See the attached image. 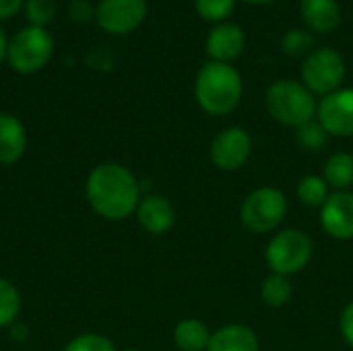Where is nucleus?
Here are the masks:
<instances>
[{
	"mask_svg": "<svg viewBox=\"0 0 353 351\" xmlns=\"http://www.w3.org/2000/svg\"><path fill=\"white\" fill-rule=\"evenodd\" d=\"M91 209L110 221H122L132 215L141 201V188L134 174L114 161L91 170L85 184Z\"/></svg>",
	"mask_w": 353,
	"mask_h": 351,
	"instance_id": "obj_1",
	"label": "nucleus"
},
{
	"mask_svg": "<svg viewBox=\"0 0 353 351\" xmlns=\"http://www.w3.org/2000/svg\"><path fill=\"white\" fill-rule=\"evenodd\" d=\"M244 83L240 72L225 62H207L201 66L194 81V95L199 106L211 116H225L234 112L242 99Z\"/></svg>",
	"mask_w": 353,
	"mask_h": 351,
	"instance_id": "obj_2",
	"label": "nucleus"
},
{
	"mask_svg": "<svg viewBox=\"0 0 353 351\" xmlns=\"http://www.w3.org/2000/svg\"><path fill=\"white\" fill-rule=\"evenodd\" d=\"M265 106L275 122L292 128L304 126L314 120L316 114L314 95L304 87V83L292 79L275 81L265 93Z\"/></svg>",
	"mask_w": 353,
	"mask_h": 351,
	"instance_id": "obj_3",
	"label": "nucleus"
},
{
	"mask_svg": "<svg viewBox=\"0 0 353 351\" xmlns=\"http://www.w3.org/2000/svg\"><path fill=\"white\" fill-rule=\"evenodd\" d=\"M54 52V39L43 27H23L8 39L6 60L12 70L31 74L41 70Z\"/></svg>",
	"mask_w": 353,
	"mask_h": 351,
	"instance_id": "obj_4",
	"label": "nucleus"
},
{
	"mask_svg": "<svg viewBox=\"0 0 353 351\" xmlns=\"http://www.w3.org/2000/svg\"><path fill=\"white\" fill-rule=\"evenodd\" d=\"M345 79V60L333 48H316L302 62V83L314 95H329L341 89Z\"/></svg>",
	"mask_w": 353,
	"mask_h": 351,
	"instance_id": "obj_5",
	"label": "nucleus"
},
{
	"mask_svg": "<svg viewBox=\"0 0 353 351\" xmlns=\"http://www.w3.org/2000/svg\"><path fill=\"white\" fill-rule=\"evenodd\" d=\"M312 257V242L310 238L300 230H285L277 234L265 252L267 265L273 273L290 277L298 271H302Z\"/></svg>",
	"mask_w": 353,
	"mask_h": 351,
	"instance_id": "obj_6",
	"label": "nucleus"
},
{
	"mask_svg": "<svg viewBox=\"0 0 353 351\" xmlns=\"http://www.w3.org/2000/svg\"><path fill=\"white\" fill-rule=\"evenodd\" d=\"M288 211V201L281 190L265 186L254 192H250L242 205V223L254 232V234H265L271 232L281 223Z\"/></svg>",
	"mask_w": 353,
	"mask_h": 351,
	"instance_id": "obj_7",
	"label": "nucleus"
},
{
	"mask_svg": "<svg viewBox=\"0 0 353 351\" xmlns=\"http://www.w3.org/2000/svg\"><path fill=\"white\" fill-rule=\"evenodd\" d=\"M97 25L112 35H126L141 27L147 17V0H101L97 10Z\"/></svg>",
	"mask_w": 353,
	"mask_h": 351,
	"instance_id": "obj_8",
	"label": "nucleus"
},
{
	"mask_svg": "<svg viewBox=\"0 0 353 351\" xmlns=\"http://www.w3.org/2000/svg\"><path fill=\"white\" fill-rule=\"evenodd\" d=\"M316 116L329 134L353 137V87L325 95L316 106Z\"/></svg>",
	"mask_w": 353,
	"mask_h": 351,
	"instance_id": "obj_9",
	"label": "nucleus"
},
{
	"mask_svg": "<svg viewBox=\"0 0 353 351\" xmlns=\"http://www.w3.org/2000/svg\"><path fill=\"white\" fill-rule=\"evenodd\" d=\"M252 151V139L244 128L232 126L221 130L211 143V159L223 172H234L246 163Z\"/></svg>",
	"mask_w": 353,
	"mask_h": 351,
	"instance_id": "obj_10",
	"label": "nucleus"
},
{
	"mask_svg": "<svg viewBox=\"0 0 353 351\" xmlns=\"http://www.w3.org/2000/svg\"><path fill=\"white\" fill-rule=\"evenodd\" d=\"M321 223L325 232L337 240L353 238V194L339 190L321 207Z\"/></svg>",
	"mask_w": 353,
	"mask_h": 351,
	"instance_id": "obj_11",
	"label": "nucleus"
},
{
	"mask_svg": "<svg viewBox=\"0 0 353 351\" xmlns=\"http://www.w3.org/2000/svg\"><path fill=\"white\" fill-rule=\"evenodd\" d=\"M246 48V33L238 23H219L215 25L205 41V50L213 62L230 64Z\"/></svg>",
	"mask_w": 353,
	"mask_h": 351,
	"instance_id": "obj_12",
	"label": "nucleus"
},
{
	"mask_svg": "<svg viewBox=\"0 0 353 351\" xmlns=\"http://www.w3.org/2000/svg\"><path fill=\"white\" fill-rule=\"evenodd\" d=\"M134 213L139 225L153 236L170 232L176 221V211L172 203L161 194H147L145 199H141Z\"/></svg>",
	"mask_w": 353,
	"mask_h": 351,
	"instance_id": "obj_13",
	"label": "nucleus"
},
{
	"mask_svg": "<svg viewBox=\"0 0 353 351\" xmlns=\"http://www.w3.org/2000/svg\"><path fill=\"white\" fill-rule=\"evenodd\" d=\"M300 17L314 33H333L341 25V6L337 0H300Z\"/></svg>",
	"mask_w": 353,
	"mask_h": 351,
	"instance_id": "obj_14",
	"label": "nucleus"
},
{
	"mask_svg": "<svg viewBox=\"0 0 353 351\" xmlns=\"http://www.w3.org/2000/svg\"><path fill=\"white\" fill-rule=\"evenodd\" d=\"M27 132L23 122L12 114H0V163L8 166L23 157Z\"/></svg>",
	"mask_w": 353,
	"mask_h": 351,
	"instance_id": "obj_15",
	"label": "nucleus"
},
{
	"mask_svg": "<svg viewBox=\"0 0 353 351\" xmlns=\"http://www.w3.org/2000/svg\"><path fill=\"white\" fill-rule=\"evenodd\" d=\"M207 351H259V339L244 325H228L211 335Z\"/></svg>",
	"mask_w": 353,
	"mask_h": 351,
	"instance_id": "obj_16",
	"label": "nucleus"
},
{
	"mask_svg": "<svg viewBox=\"0 0 353 351\" xmlns=\"http://www.w3.org/2000/svg\"><path fill=\"white\" fill-rule=\"evenodd\" d=\"M211 333L207 325L199 319H186L176 325L174 329V341L180 351H205L209 345Z\"/></svg>",
	"mask_w": 353,
	"mask_h": 351,
	"instance_id": "obj_17",
	"label": "nucleus"
},
{
	"mask_svg": "<svg viewBox=\"0 0 353 351\" xmlns=\"http://www.w3.org/2000/svg\"><path fill=\"white\" fill-rule=\"evenodd\" d=\"M325 182L335 186L337 190H345L353 184V155L352 153H335L325 163Z\"/></svg>",
	"mask_w": 353,
	"mask_h": 351,
	"instance_id": "obj_18",
	"label": "nucleus"
},
{
	"mask_svg": "<svg viewBox=\"0 0 353 351\" xmlns=\"http://www.w3.org/2000/svg\"><path fill=\"white\" fill-rule=\"evenodd\" d=\"M261 298L267 306L271 308H281L288 304V300L292 298V283L288 277L283 275H271L263 281L261 288Z\"/></svg>",
	"mask_w": 353,
	"mask_h": 351,
	"instance_id": "obj_19",
	"label": "nucleus"
},
{
	"mask_svg": "<svg viewBox=\"0 0 353 351\" xmlns=\"http://www.w3.org/2000/svg\"><path fill=\"white\" fill-rule=\"evenodd\" d=\"M281 50H283V54H288L292 58H306L308 54H312L316 50L314 35L306 29H290L281 37Z\"/></svg>",
	"mask_w": 353,
	"mask_h": 351,
	"instance_id": "obj_20",
	"label": "nucleus"
},
{
	"mask_svg": "<svg viewBox=\"0 0 353 351\" xmlns=\"http://www.w3.org/2000/svg\"><path fill=\"white\" fill-rule=\"evenodd\" d=\"M298 199L308 207H323L329 199V184L319 176H306L298 182Z\"/></svg>",
	"mask_w": 353,
	"mask_h": 351,
	"instance_id": "obj_21",
	"label": "nucleus"
},
{
	"mask_svg": "<svg viewBox=\"0 0 353 351\" xmlns=\"http://www.w3.org/2000/svg\"><path fill=\"white\" fill-rule=\"evenodd\" d=\"M21 310V294L8 281L0 279V327H8L17 321Z\"/></svg>",
	"mask_w": 353,
	"mask_h": 351,
	"instance_id": "obj_22",
	"label": "nucleus"
},
{
	"mask_svg": "<svg viewBox=\"0 0 353 351\" xmlns=\"http://www.w3.org/2000/svg\"><path fill=\"white\" fill-rule=\"evenodd\" d=\"M194 8L203 21L219 25L234 12L236 0H194Z\"/></svg>",
	"mask_w": 353,
	"mask_h": 351,
	"instance_id": "obj_23",
	"label": "nucleus"
},
{
	"mask_svg": "<svg viewBox=\"0 0 353 351\" xmlns=\"http://www.w3.org/2000/svg\"><path fill=\"white\" fill-rule=\"evenodd\" d=\"M56 14L54 0H27L25 2V17L33 27L48 25Z\"/></svg>",
	"mask_w": 353,
	"mask_h": 351,
	"instance_id": "obj_24",
	"label": "nucleus"
},
{
	"mask_svg": "<svg viewBox=\"0 0 353 351\" xmlns=\"http://www.w3.org/2000/svg\"><path fill=\"white\" fill-rule=\"evenodd\" d=\"M64 351H116L114 343L97 333H83L79 337H74Z\"/></svg>",
	"mask_w": 353,
	"mask_h": 351,
	"instance_id": "obj_25",
	"label": "nucleus"
},
{
	"mask_svg": "<svg viewBox=\"0 0 353 351\" xmlns=\"http://www.w3.org/2000/svg\"><path fill=\"white\" fill-rule=\"evenodd\" d=\"M327 130L321 126L319 120H310L298 128V143L306 149H319L327 143Z\"/></svg>",
	"mask_w": 353,
	"mask_h": 351,
	"instance_id": "obj_26",
	"label": "nucleus"
},
{
	"mask_svg": "<svg viewBox=\"0 0 353 351\" xmlns=\"http://www.w3.org/2000/svg\"><path fill=\"white\" fill-rule=\"evenodd\" d=\"M68 12H70V19H72V21H77V23H85L87 19H91V17H93V6H91L87 0H74V2L70 4Z\"/></svg>",
	"mask_w": 353,
	"mask_h": 351,
	"instance_id": "obj_27",
	"label": "nucleus"
},
{
	"mask_svg": "<svg viewBox=\"0 0 353 351\" xmlns=\"http://www.w3.org/2000/svg\"><path fill=\"white\" fill-rule=\"evenodd\" d=\"M339 327H341V335H343V339L347 341V345H350V348H353V302L345 306V310H343V314H341V323H339Z\"/></svg>",
	"mask_w": 353,
	"mask_h": 351,
	"instance_id": "obj_28",
	"label": "nucleus"
},
{
	"mask_svg": "<svg viewBox=\"0 0 353 351\" xmlns=\"http://www.w3.org/2000/svg\"><path fill=\"white\" fill-rule=\"evenodd\" d=\"M23 6V0H0V21L10 19Z\"/></svg>",
	"mask_w": 353,
	"mask_h": 351,
	"instance_id": "obj_29",
	"label": "nucleus"
},
{
	"mask_svg": "<svg viewBox=\"0 0 353 351\" xmlns=\"http://www.w3.org/2000/svg\"><path fill=\"white\" fill-rule=\"evenodd\" d=\"M6 50H8V39H6L4 31L0 29V62L6 58Z\"/></svg>",
	"mask_w": 353,
	"mask_h": 351,
	"instance_id": "obj_30",
	"label": "nucleus"
},
{
	"mask_svg": "<svg viewBox=\"0 0 353 351\" xmlns=\"http://www.w3.org/2000/svg\"><path fill=\"white\" fill-rule=\"evenodd\" d=\"M242 2H246V4H259V6H263V4H271V2H277V0H242Z\"/></svg>",
	"mask_w": 353,
	"mask_h": 351,
	"instance_id": "obj_31",
	"label": "nucleus"
},
{
	"mask_svg": "<svg viewBox=\"0 0 353 351\" xmlns=\"http://www.w3.org/2000/svg\"><path fill=\"white\" fill-rule=\"evenodd\" d=\"M124 351H139V350H124Z\"/></svg>",
	"mask_w": 353,
	"mask_h": 351,
	"instance_id": "obj_32",
	"label": "nucleus"
}]
</instances>
